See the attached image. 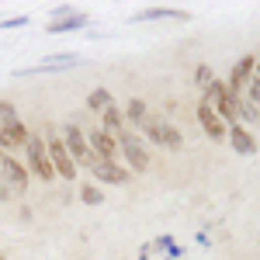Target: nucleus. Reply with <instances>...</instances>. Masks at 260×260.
<instances>
[{"label":"nucleus","mask_w":260,"mask_h":260,"mask_svg":"<svg viewBox=\"0 0 260 260\" xmlns=\"http://www.w3.org/2000/svg\"><path fill=\"white\" fill-rule=\"evenodd\" d=\"M201 101H205V104H212V111L219 115V121L225 125V128L240 121V118H236V94H233L229 87H222L219 80L205 90V98H201Z\"/></svg>","instance_id":"obj_1"},{"label":"nucleus","mask_w":260,"mask_h":260,"mask_svg":"<svg viewBox=\"0 0 260 260\" xmlns=\"http://www.w3.org/2000/svg\"><path fill=\"white\" fill-rule=\"evenodd\" d=\"M45 149H49V163H52V174H59L62 180H73V177H77V163H73V156L66 153V146H62L59 136H49Z\"/></svg>","instance_id":"obj_2"},{"label":"nucleus","mask_w":260,"mask_h":260,"mask_svg":"<svg viewBox=\"0 0 260 260\" xmlns=\"http://www.w3.org/2000/svg\"><path fill=\"white\" fill-rule=\"evenodd\" d=\"M142 132L156 142V146H167V149H180V146H184L180 132H177V128H174L167 118H153V115H149V121L142 125Z\"/></svg>","instance_id":"obj_3"},{"label":"nucleus","mask_w":260,"mask_h":260,"mask_svg":"<svg viewBox=\"0 0 260 260\" xmlns=\"http://www.w3.org/2000/svg\"><path fill=\"white\" fill-rule=\"evenodd\" d=\"M62 146H66V153L73 156V163H87L90 167V160H94V153H90V146H87V136L80 132V125L77 121H70V125H62Z\"/></svg>","instance_id":"obj_4"},{"label":"nucleus","mask_w":260,"mask_h":260,"mask_svg":"<svg viewBox=\"0 0 260 260\" xmlns=\"http://www.w3.org/2000/svg\"><path fill=\"white\" fill-rule=\"evenodd\" d=\"M80 66V52H62V56H49V59L35 62V66H24L18 70V77H39V73H62V70H73Z\"/></svg>","instance_id":"obj_5"},{"label":"nucleus","mask_w":260,"mask_h":260,"mask_svg":"<svg viewBox=\"0 0 260 260\" xmlns=\"http://www.w3.org/2000/svg\"><path fill=\"white\" fill-rule=\"evenodd\" d=\"M24 149H28V163H31V174H35V177H39V180H52V177H56V174H52V163H49V149H45V142L28 136Z\"/></svg>","instance_id":"obj_6"},{"label":"nucleus","mask_w":260,"mask_h":260,"mask_svg":"<svg viewBox=\"0 0 260 260\" xmlns=\"http://www.w3.org/2000/svg\"><path fill=\"white\" fill-rule=\"evenodd\" d=\"M115 142H121V153H125V160L132 163V170H146V167H149V156H146V142H142L139 136H132V132H125V128H121Z\"/></svg>","instance_id":"obj_7"},{"label":"nucleus","mask_w":260,"mask_h":260,"mask_svg":"<svg viewBox=\"0 0 260 260\" xmlns=\"http://www.w3.org/2000/svg\"><path fill=\"white\" fill-rule=\"evenodd\" d=\"M87 146H90V153H94L98 160L115 163V156H118V142H115V136H108L104 128H90V139H87Z\"/></svg>","instance_id":"obj_8"},{"label":"nucleus","mask_w":260,"mask_h":260,"mask_svg":"<svg viewBox=\"0 0 260 260\" xmlns=\"http://www.w3.org/2000/svg\"><path fill=\"white\" fill-rule=\"evenodd\" d=\"M253 77H257V59H253V56H243V59L236 62V70H233V77H229V90L240 98Z\"/></svg>","instance_id":"obj_9"},{"label":"nucleus","mask_w":260,"mask_h":260,"mask_svg":"<svg viewBox=\"0 0 260 260\" xmlns=\"http://www.w3.org/2000/svg\"><path fill=\"white\" fill-rule=\"evenodd\" d=\"M0 177L7 180L11 194H24V187H28V174H24L21 163H14L11 156H4V163H0Z\"/></svg>","instance_id":"obj_10"},{"label":"nucleus","mask_w":260,"mask_h":260,"mask_svg":"<svg viewBox=\"0 0 260 260\" xmlns=\"http://www.w3.org/2000/svg\"><path fill=\"white\" fill-rule=\"evenodd\" d=\"M90 174H94V177H98V180H104V184H125V180H128V174L121 170L118 163L98 160V156L90 160Z\"/></svg>","instance_id":"obj_11"},{"label":"nucleus","mask_w":260,"mask_h":260,"mask_svg":"<svg viewBox=\"0 0 260 260\" xmlns=\"http://www.w3.org/2000/svg\"><path fill=\"white\" fill-rule=\"evenodd\" d=\"M198 121H201V128H205L212 139H225V132H229V128L219 121V115L212 111V104H205V101L198 104Z\"/></svg>","instance_id":"obj_12"},{"label":"nucleus","mask_w":260,"mask_h":260,"mask_svg":"<svg viewBox=\"0 0 260 260\" xmlns=\"http://www.w3.org/2000/svg\"><path fill=\"white\" fill-rule=\"evenodd\" d=\"M132 21H187V11H174V7H146V11H136Z\"/></svg>","instance_id":"obj_13"},{"label":"nucleus","mask_w":260,"mask_h":260,"mask_svg":"<svg viewBox=\"0 0 260 260\" xmlns=\"http://www.w3.org/2000/svg\"><path fill=\"white\" fill-rule=\"evenodd\" d=\"M0 139H4V146H24V142H28V128L21 125L18 115L0 125Z\"/></svg>","instance_id":"obj_14"},{"label":"nucleus","mask_w":260,"mask_h":260,"mask_svg":"<svg viewBox=\"0 0 260 260\" xmlns=\"http://www.w3.org/2000/svg\"><path fill=\"white\" fill-rule=\"evenodd\" d=\"M229 142H233V149H236V153H243V156L257 153V142H253V136H250L246 128H240V125H229Z\"/></svg>","instance_id":"obj_15"},{"label":"nucleus","mask_w":260,"mask_h":260,"mask_svg":"<svg viewBox=\"0 0 260 260\" xmlns=\"http://www.w3.org/2000/svg\"><path fill=\"white\" fill-rule=\"evenodd\" d=\"M87 24H90V18H87V14H73V18L52 21V24H49V31H52V35H70V31H80V28H87Z\"/></svg>","instance_id":"obj_16"},{"label":"nucleus","mask_w":260,"mask_h":260,"mask_svg":"<svg viewBox=\"0 0 260 260\" xmlns=\"http://www.w3.org/2000/svg\"><path fill=\"white\" fill-rule=\"evenodd\" d=\"M101 118H104V132H108V136H111V132H121V128H125V115H121L115 104H111L108 111H101Z\"/></svg>","instance_id":"obj_17"},{"label":"nucleus","mask_w":260,"mask_h":260,"mask_svg":"<svg viewBox=\"0 0 260 260\" xmlns=\"http://www.w3.org/2000/svg\"><path fill=\"white\" fill-rule=\"evenodd\" d=\"M125 118L142 128V125L149 121V111H146V104H142V101H132V104H128V111H125Z\"/></svg>","instance_id":"obj_18"},{"label":"nucleus","mask_w":260,"mask_h":260,"mask_svg":"<svg viewBox=\"0 0 260 260\" xmlns=\"http://www.w3.org/2000/svg\"><path fill=\"white\" fill-rule=\"evenodd\" d=\"M87 108H90V111H108V108H111V90H94V94L87 98Z\"/></svg>","instance_id":"obj_19"},{"label":"nucleus","mask_w":260,"mask_h":260,"mask_svg":"<svg viewBox=\"0 0 260 260\" xmlns=\"http://www.w3.org/2000/svg\"><path fill=\"white\" fill-rule=\"evenodd\" d=\"M243 94H246V104L257 111V118H260V80H257V77L246 83V90H243Z\"/></svg>","instance_id":"obj_20"},{"label":"nucleus","mask_w":260,"mask_h":260,"mask_svg":"<svg viewBox=\"0 0 260 260\" xmlns=\"http://www.w3.org/2000/svg\"><path fill=\"white\" fill-rule=\"evenodd\" d=\"M194 80H198L201 90H208L212 83H215V77H212V66H198V73H194Z\"/></svg>","instance_id":"obj_21"},{"label":"nucleus","mask_w":260,"mask_h":260,"mask_svg":"<svg viewBox=\"0 0 260 260\" xmlns=\"http://www.w3.org/2000/svg\"><path fill=\"white\" fill-rule=\"evenodd\" d=\"M73 14H80L73 4H62V7H52V21H62V18H73Z\"/></svg>","instance_id":"obj_22"},{"label":"nucleus","mask_w":260,"mask_h":260,"mask_svg":"<svg viewBox=\"0 0 260 260\" xmlns=\"http://www.w3.org/2000/svg\"><path fill=\"white\" fill-rule=\"evenodd\" d=\"M80 198L87 201V205H101V201H104V198H101V191H98V187H90V184L80 191Z\"/></svg>","instance_id":"obj_23"},{"label":"nucleus","mask_w":260,"mask_h":260,"mask_svg":"<svg viewBox=\"0 0 260 260\" xmlns=\"http://www.w3.org/2000/svg\"><path fill=\"white\" fill-rule=\"evenodd\" d=\"M7 118H14V104H7V101H0V125Z\"/></svg>","instance_id":"obj_24"},{"label":"nucleus","mask_w":260,"mask_h":260,"mask_svg":"<svg viewBox=\"0 0 260 260\" xmlns=\"http://www.w3.org/2000/svg\"><path fill=\"white\" fill-rule=\"evenodd\" d=\"M28 18H11V21H0V28H24Z\"/></svg>","instance_id":"obj_25"},{"label":"nucleus","mask_w":260,"mask_h":260,"mask_svg":"<svg viewBox=\"0 0 260 260\" xmlns=\"http://www.w3.org/2000/svg\"><path fill=\"white\" fill-rule=\"evenodd\" d=\"M7 198H11V187H7V180L0 177V201H7Z\"/></svg>","instance_id":"obj_26"},{"label":"nucleus","mask_w":260,"mask_h":260,"mask_svg":"<svg viewBox=\"0 0 260 260\" xmlns=\"http://www.w3.org/2000/svg\"><path fill=\"white\" fill-rule=\"evenodd\" d=\"M257 73H260V62H257ZM257 80H260V77H257Z\"/></svg>","instance_id":"obj_27"}]
</instances>
